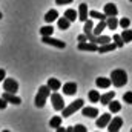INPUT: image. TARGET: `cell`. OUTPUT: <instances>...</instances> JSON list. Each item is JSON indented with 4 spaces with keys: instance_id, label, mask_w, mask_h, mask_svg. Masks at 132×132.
I'll use <instances>...</instances> for the list:
<instances>
[{
    "instance_id": "cell-13",
    "label": "cell",
    "mask_w": 132,
    "mask_h": 132,
    "mask_svg": "<svg viewBox=\"0 0 132 132\" xmlns=\"http://www.w3.org/2000/svg\"><path fill=\"white\" fill-rule=\"evenodd\" d=\"M117 48V45H115V42H109V43H104V45H100L98 46V51L100 54H104V52H111V51H114Z\"/></svg>"
},
{
    "instance_id": "cell-24",
    "label": "cell",
    "mask_w": 132,
    "mask_h": 132,
    "mask_svg": "<svg viewBox=\"0 0 132 132\" xmlns=\"http://www.w3.org/2000/svg\"><path fill=\"white\" fill-rule=\"evenodd\" d=\"M60 125H62V117H60V115L52 117V118H51V121H49V126H51V128H55V129H57Z\"/></svg>"
},
{
    "instance_id": "cell-25",
    "label": "cell",
    "mask_w": 132,
    "mask_h": 132,
    "mask_svg": "<svg viewBox=\"0 0 132 132\" xmlns=\"http://www.w3.org/2000/svg\"><path fill=\"white\" fill-rule=\"evenodd\" d=\"M89 15H91L92 19H98V20H106V19H108V15H106L104 12H98V11H91Z\"/></svg>"
},
{
    "instance_id": "cell-23",
    "label": "cell",
    "mask_w": 132,
    "mask_h": 132,
    "mask_svg": "<svg viewBox=\"0 0 132 132\" xmlns=\"http://www.w3.org/2000/svg\"><path fill=\"white\" fill-rule=\"evenodd\" d=\"M65 17L66 19H69L71 22H75V17H78V12L75 11V9H66V12H65Z\"/></svg>"
},
{
    "instance_id": "cell-16",
    "label": "cell",
    "mask_w": 132,
    "mask_h": 132,
    "mask_svg": "<svg viewBox=\"0 0 132 132\" xmlns=\"http://www.w3.org/2000/svg\"><path fill=\"white\" fill-rule=\"evenodd\" d=\"M3 98L6 100L8 103H14V104H20V103H22V100L19 98L15 94H12V92H6V91H5V94H3Z\"/></svg>"
},
{
    "instance_id": "cell-31",
    "label": "cell",
    "mask_w": 132,
    "mask_h": 132,
    "mask_svg": "<svg viewBox=\"0 0 132 132\" xmlns=\"http://www.w3.org/2000/svg\"><path fill=\"white\" fill-rule=\"evenodd\" d=\"M118 25H120L123 29H126V28H129V25H131V20H129L128 17H123V19L118 22Z\"/></svg>"
},
{
    "instance_id": "cell-18",
    "label": "cell",
    "mask_w": 132,
    "mask_h": 132,
    "mask_svg": "<svg viewBox=\"0 0 132 132\" xmlns=\"http://www.w3.org/2000/svg\"><path fill=\"white\" fill-rule=\"evenodd\" d=\"M57 19H59V12H57V9H49V11L46 12V15H45L46 23H52V22L57 20Z\"/></svg>"
},
{
    "instance_id": "cell-22",
    "label": "cell",
    "mask_w": 132,
    "mask_h": 132,
    "mask_svg": "<svg viewBox=\"0 0 132 132\" xmlns=\"http://www.w3.org/2000/svg\"><path fill=\"white\" fill-rule=\"evenodd\" d=\"M69 25H71V20H69V19H66V17H60V19H59V28H60V29L65 31V29L69 28Z\"/></svg>"
},
{
    "instance_id": "cell-30",
    "label": "cell",
    "mask_w": 132,
    "mask_h": 132,
    "mask_svg": "<svg viewBox=\"0 0 132 132\" xmlns=\"http://www.w3.org/2000/svg\"><path fill=\"white\" fill-rule=\"evenodd\" d=\"M89 100L92 101V103H97V101H100V94L98 91H89Z\"/></svg>"
},
{
    "instance_id": "cell-4",
    "label": "cell",
    "mask_w": 132,
    "mask_h": 132,
    "mask_svg": "<svg viewBox=\"0 0 132 132\" xmlns=\"http://www.w3.org/2000/svg\"><path fill=\"white\" fill-rule=\"evenodd\" d=\"M51 103H52V106H54L55 111H63V108H65V100H63V97L60 94H57V92H52L51 94Z\"/></svg>"
},
{
    "instance_id": "cell-7",
    "label": "cell",
    "mask_w": 132,
    "mask_h": 132,
    "mask_svg": "<svg viewBox=\"0 0 132 132\" xmlns=\"http://www.w3.org/2000/svg\"><path fill=\"white\" fill-rule=\"evenodd\" d=\"M121 126H123V120H121L120 117H115V118H112V120L109 121V125H108V131L109 132H118Z\"/></svg>"
},
{
    "instance_id": "cell-28",
    "label": "cell",
    "mask_w": 132,
    "mask_h": 132,
    "mask_svg": "<svg viewBox=\"0 0 132 132\" xmlns=\"http://www.w3.org/2000/svg\"><path fill=\"white\" fill-rule=\"evenodd\" d=\"M106 26H108V25H106V20H100V23L95 26V29H94V34H95V35H100V32H101Z\"/></svg>"
},
{
    "instance_id": "cell-36",
    "label": "cell",
    "mask_w": 132,
    "mask_h": 132,
    "mask_svg": "<svg viewBox=\"0 0 132 132\" xmlns=\"http://www.w3.org/2000/svg\"><path fill=\"white\" fill-rule=\"evenodd\" d=\"M5 78H6V72H5V69H0V81Z\"/></svg>"
},
{
    "instance_id": "cell-3",
    "label": "cell",
    "mask_w": 132,
    "mask_h": 132,
    "mask_svg": "<svg viewBox=\"0 0 132 132\" xmlns=\"http://www.w3.org/2000/svg\"><path fill=\"white\" fill-rule=\"evenodd\" d=\"M83 103H85V101H83L81 98H77L75 101H72L69 106H65V108H63V111H62V112H63V114H62V115H63V118H68V117L74 115L78 109H81V108H83Z\"/></svg>"
},
{
    "instance_id": "cell-40",
    "label": "cell",
    "mask_w": 132,
    "mask_h": 132,
    "mask_svg": "<svg viewBox=\"0 0 132 132\" xmlns=\"http://www.w3.org/2000/svg\"><path fill=\"white\" fill-rule=\"evenodd\" d=\"M131 132H132V129H131Z\"/></svg>"
},
{
    "instance_id": "cell-29",
    "label": "cell",
    "mask_w": 132,
    "mask_h": 132,
    "mask_svg": "<svg viewBox=\"0 0 132 132\" xmlns=\"http://www.w3.org/2000/svg\"><path fill=\"white\" fill-rule=\"evenodd\" d=\"M114 42H115L117 48H123V46H125V40H123L121 34H115V35H114Z\"/></svg>"
},
{
    "instance_id": "cell-26",
    "label": "cell",
    "mask_w": 132,
    "mask_h": 132,
    "mask_svg": "<svg viewBox=\"0 0 132 132\" xmlns=\"http://www.w3.org/2000/svg\"><path fill=\"white\" fill-rule=\"evenodd\" d=\"M121 37H123V40H125V43H129L132 42V31L131 29H123V32H121Z\"/></svg>"
},
{
    "instance_id": "cell-14",
    "label": "cell",
    "mask_w": 132,
    "mask_h": 132,
    "mask_svg": "<svg viewBox=\"0 0 132 132\" xmlns=\"http://www.w3.org/2000/svg\"><path fill=\"white\" fill-rule=\"evenodd\" d=\"M78 20H81V22L88 20V5L86 3H80V6H78Z\"/></svg>"
},
{
    "instance_id": "cell-12",
    "label": "cell",
    "mask_w": 132,
    "mask_h": 132,
    "mask_svg": "<svg viewBox=\"0 0 132 132\" xmlns=\"http://www.w3.org/2000/svg\"><path fill=\"white\" fill-rule=\"evenodd\" d=\"M75 92H77V85L74 81H69V83L63 85V94L65 95H74Z\"/></svg>"
},
{
    "instance_id": "cell-1",
    "label": "cell",
    "mask_w": 132,
    "mask_h": 132,
    "mask_svg": "<svg viewBox=\"0 0 132 132\" xmlns=\"http://www.w3.org/2000/svg\"><path fill=\"white\" fill-rule=\"evenodd\" d=\"M111 80H112V85L117 86V88H121L128 83V74L125 69H114L111 72Z\"/></svg>"
},
{
    "instance_id": "cell-11",
    "label": "cell",
    "mask_w": 132,
    "mask_h": 132,
    "mask_svg": "<svg viewBox=\"0 0 132 132\" xmlns=\"http://www.w3.org/2000/svg\"><path fill=\"white\" fill-rule=\"evenodd\" d=\"M111 120H112V117L109 114H103V115H100V118L95 121V125H97V128H108V125H109Z\"/></svg>"
},
{
    "instance_id": "cell-32",
    "label": "cell",
    "mask_w": 132,
    "mask_h": 132,
    "mask_svg": "<svg viewBox=\"0 0 132 132\" xmlns=\"http://www.w3.org/2000/svg\"><path fill=\"white\" fill-rule=\"evenodd\" d=\"M123 100H125V103H129V104H132V91L126 92V94L123 95Z\"/></svg>"
},
{
    "instance_id": "cell-21",
    "label": "cell",
    "mask_w": 132,
    "mask_h": 132,
    "mask_svg": "<svg viewBox=\"0 0 132 132\" xmlns=\"http://www.w3.org/2000/svg\"><path fill=\"white\" fill-rule=\"evenodd\" d=\"M108 106H109V111H111V112H118V111L121 109V103L117 101V100H112Z\"/></svg>"
},
{
    "instance_id": "cell-15",
    "label": "cell",
    "mask_w": 132,
    "mask_h": 132,
    "mask_svg": "<svg viewBox=\"0 0 132 132\" xmlns=\"http://www.w3.org/2000/svg\"><path fill=\"white\" fill-rule=\"evenodd\" d=\"M114 97H115V92H114V91H109V92H106V94L100 95V103L108 106V104H109V103L114 100Z\"/></svg>"
},
{
    "instance_id": "cell-27",
    "label": "cell",
    "mask_w": 132,
    "mask_h": 132,
    "mask_svg": "<svg viewBox=\"0 0 132 132\" xmlns=\"http://www.w3.org/2000/svg\"><path fill=\"white\" fill-rule=\"evenodd\" d=\"M52 32H54L52 25H48V26L40 28V34H42V37H43V35H52Z\"/></svg>"
},
{
    "instance_id": "cell-17",
    "label": "cell",
    "mask_w": 132,
    "mask_h": 132,
    "mask_svg": "<svg viewBox=\"0 0 132 132\" xmlns=\"http://www.w3.org/2000/svg\"><path fill=\"white\" fill-rule=\"evenodd\" d=\"M111 83H112L111 77H109V78H106V77H98V78L95 80V85H97L98 88H103V89L109 88V86H111Z\"/></svg>"
},
{
    "instance_id": "cell-10",
    "label": "cell",
    "mask_w": 132,
    "mask_h": 132,
    "mask_svg": "<svg viewBox=\"0 0 132 132\" xmlns=\"http://www.w3.org/2000/svg\"><path fill=\"white\" fill-rule=\"evenodd\" d=\"M81 114L85 117H89V118H95L98 115V109L97 108H91V106H86V108H81Z\"/></svg>"
},
{
    "instance_id": "cell-19",
    "label": "cell",
    "mask_w": 132,
    "mask_h": 132,
    "mask_svg": "<svg viewBox=\"0 0 132 132\" xmlns=\"http://www.w3.org/2000/svg\"><path fill=\"white\" fill-rule=\"evenodd\" d=\"M48 86L51 88V91H59L62 88V83L57 78H48Z\"/></svg>"
},
{
    "instance_id": "cell-41",
    "label": "cell",
    "mask_w": 132,
    "mask_h": 132,
    "mask_svg": "<svg viewBox=\"0 0 132 132\" xmlns=\"http://www.w3.org/2000/svg\"><path fill=\"white\" fill-rule=\"evenodd\" d=\"M131 2H132V0H131Z\"/></svg>"
},
{
    "instance_id": "cell-8",
    "label": "cell",
    "mask_w": 132,
    "mask_h": 132,
    "mask_svg": "<svg viewBox=\"0 0 132 132\" xmlns=\"http://www.w3.org/2000/svg\"><path fill=\"white\" fill-rule=\"evenodd\" d=\"M77 48H78V51H92V52L94 51H98V45L97 43H92V42L88 43V40L86 42H80Z\"/></svg>"
},
{
    "instance_id": "cell-2",
    "label": "cell",
    "mask_w": 132,
    "mask_h": 132,
    "mask_svg": "<svg viewBox=\"0 0 132 132\" xmlns=\"http://www.w3.org/2000/svg\"><path fill=\"white\" fill-rule=\"evenodd\" d=\"M49 95H51V88H49L48 85L40 86V88H38V92H37V95H35V106H37V108H43L45 103H46V98H48Z\"/></svg>"
},
{
    "instance_id": "cell-20",
    "label": "cell",
    "mask_w": 132,
    "mask_h": 132,
    "mask_svg": "<svg viewBox=\"0 0 132 132\" xmlns=\"http://www.w3.org/2000/svg\"><path fill=\"white\" fill-rule=\"evenodd\" d=\"M106 25H108L109 29H117V26H118L117 17H108V19H106Z\"/></svg>"
},
{
    "instance_id": "cell-6",
    "label": "cell",
    "mask_w": 132,
    "mask_h": 132,
    "mask_svg": "<svg viewBox=\"0 0 132 132\" xmlns=\"http://www.w3.org/2000/svg\"><path fill=\"white\" fill-rule=\"evenodd\" d=\"M3 89H5L6 92L15 94V92L19 91V83H17L14 78H5V80H3Z\"/></svg>"
},
{
    "instance_id": "cell-34",
    "label": "cell",
    "mask_w": 132,
    "mask_h": 132,
    "mask_svg": "<svg viewBox=\"0 0 132 132\" xmlns=\"http://www.w3.org/2000/svg\"><path fill=\"white\" fill-rule=\"evenodd\" d=\"M6 106H8V101L2 97V98H0V109H5Z\"/></svg>"
},
{
    "instance_id": "cell-39",
    "label": "cell",
    "mask_w": 132,
    "mask_h": 132,
    "mask_svg": "<svg viewBox=\"0 0 132 132\" xmlns=\"http://www.w3.org/2000/svg\"><path fill=\"white\" fill-rule=\"evenodd\" d=\"M2 17H3V15H2V12H0V20H2Z\"/></svg>"
},
{
    "instance_id": "cell-5",
    "label": "cell",
    "mask_w": 132,
    "mask_h": 132,
    "mask_svg": "<svg viewBox=\"0 0 132 132\" xmlns=\"http://www.w3.org/2000/svg\"><path fill=\"white\" fill-rule=\"evenodd\" d=\"M42 42H43V43H46V45L55 46V48H59V49H65V48H66L65 42H60V40H57V38H52L51 35H43V37H42Z\"/></svg>"
},
{
    "instance_id": "cell-38",
    "label": "cell",
    "mask_w": 132,
    "mask_h": 132,
    "mask_svg": "<svg viewBox=\"0 0 132 132\" xmlns=\"http://www.w3.org/2000/svg\"><path fill=\"white\" fill-rule=\"evenodd\" d=\"M57 132H66V129L65 128H62V125H60V126L57 128Z\"/></svg>"
},
{
    "instance_id": "cell-33",
    "label": "cell",
    "mask_w": 132,
    "mask_h": 132,
    "mask_svg": "<svg viewBox=\"0 0 132 132\" xmlns=\"http://www.w3.org/2000/svg\"><path fill=\"white\" fill-rule=\"evenodd\" d=\"M86 131H88V129H86L83 125H77V126L74 128V132H86Z\"/></svg>"
},
{
    "instance_id": "cell-37",
    "label": "cell",
    "mask_w": 132,
    "mask_h": 132,
    "mask_svg": "<svg viewBox=\"0 0 132 132\" xmlns=\"http://www.w3.org/2000/svg\"><path fill=\"white\" fill-rule=\"evenodd\" d=\"M88 40V37H86V34H81L80 37H78V42H86Z\"/></svg>"
},
{
    "instance_id": "cell-9",
    "label": "cell",
    "mask_w": 132,
    "mask_h": 132,
    "mask_svg": "<svg viewBox=\"0 0 132 132\" xmlns=\"http://www.w3.org/2000/svg\"><path fill=\"white\" fill-rule=\"evenodd\" d=\"M103 12H104L108 17H117L118 9H117V6H115L114 3H106V5H104V9H103Z\"/></svg>"
},
{
    "instance_id": "cell-35",
    "label": "cell",
    "mask_w": 132,
    "mask_h": 132,
    "mask_svg": "<svg viewBox=\"0 0 132 132\" xmlns=\"http://www.w3.org/2000/svg\"><path fill=\"white\" fill-rule=\"evenodd\" d=\"M55 3L57 5H69V3H72V0H55Z\"/></svg>"
}]
</instances>
